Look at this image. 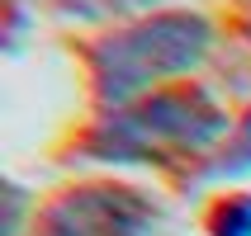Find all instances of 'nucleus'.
I'll list each match as a JSON object with an SVG mask.
<instances>
[{"instance_id":"obj_5","label":"nucleus","mask_w":251,"mask_h":236,"mask_svg":"<svg viewBox=\"0 0 251 236\" xmlns=\"http://www.w3.org/2000/svg\"><path fill=\"white\" fill-rule=\"evenodd\" d=\"M213 236H251V194H227L209 213Z\"/></svg>"},{"instance_id":"obj_4","label":"nucleus","mask_w":251,"mask_h":236,"mask_svg":"<svg viewBox=\"0 0 251 236\" xmlns=\"http://www.w3.org/2000/svg\"><path fill=\"white\" fill-rule=\"evenodd\" d=\"M242 175H251V113L237 123L232 137H223L204 156V166H199L195 180L199 184H223V180H242Z\"/></svg>"},{"instance_id":"obj_1","label":"nucleus","mask_w":251,"mask_h":236,"mask_svg":"<svg viewBox=\"0 0 251 236\" xmlns=\"http://www.w3.org/2000/svg\"><path fill=\"white\" fill-rule=\"evenodd\" d=\"M227 132L223 109L209 90H156L147 99L119 104L81 137V161L142 166V161H195V151H213ZM71 151V156H76Z\"/></svg>"},{"instance_id":"obj_6","label":"nucleus","mask_w":251,"mask_h":236,"mask_svg":"<svg viewBox=\"0 0 251 236\" xmlns=\"http://www.w3.org/2000/svg\"><path fill=\"white\" fill-rule=\"evenodd\" d=\"M142 5H156V0H52V10H62V14H81V19L128 14V10H142Z\"/></svg>"},{"instance_id":"obj_2","label":"nucleus","mask_w":251,"mask_h":236,"mask_svg":"<svg viewBox=\"0 0 251 236\" xmlns=\"http://www.w3.org/2000/svg\"><path fill=\"white\" fill-rule=\"evenodd\" d=\"M213 47V28L195 10H161L152 19L119 28L90 47V76L104 104H133L138 90L185 76Z\"/></svg>"},{"instance_id":"obj_3","label":"nucleus","mask_w":251,"mask_h":236,"mask_svg":"<svg viewBox=\"0 0 251 236\" xmlns=\"http://www.w3.org/2000/svg\"><path fill=\"white\" fill-rule=\"evenodd\" d=\"M152 222L156 208L142 203L138 189H71L48 208L43 236H147Z\"/></svg>"}]
</instances>
